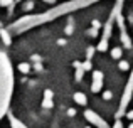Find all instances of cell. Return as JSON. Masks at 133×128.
<instances>
[{"instance_id":"obj_1","label":"cell","mask_w":133,"mask_h":128,"mask_svg":"<svg viewBox=\"0 0 133 128\" xmlns=\"http://www.w3.org/2000/svg\"><path fill=\"white\" fill-rule=\"evenodd\" d=\"M131 95H133V72H131L130 79H128L127 89H125V93H123V98H121V105H120V110H118V113H116V118H120V116L123 115V111H125V108H127L128 101H130Z\"/></svg>"},{"instance_id":"obj_2","label":"cell","mask_w":133,"mask_h":128,"mask_svg":"<svg viewBox=\"0 0 133 128\" xmlns=\"http://www.w3.org/2000/svg\"><path fill=\"white\" fill-rule=\"evenodd\" d=\"M101 84H103V74H101V71H94L93 72V83H91V91L99 93Z\"/></svg>"},{"instance_id":"obj_3","label":"cell","mask_w":133,"mask_h":128,"mask_svg":"<svg viewBox=\"0 0 133 128\" xmlns=\"http://www.w3.org/2000/svg\"><path fill=\"white\" fill-rule=\"evenodd\" d=\"M84 115H86V118H88L91 123H94V125H96L98 128H108V123H104L103 120H101L99 116L96 115V113H93V111H86Z\"/></svg>"},{"instance_id":"obj_4","label":"cell","mask_w":133,"mask_h":128,"mask_svg":"<svg viewBox=\"0 0 133 128\" xmlns=\"http://www.w3.org/2000/svg\"><path fill=\"white\" fill-rule=\"evenodd\" d=\"M42 106L44 108H52V91L51 89H45V96H44Z\"/></svg>"},{"instance_id":"obj_5","label":"cell","mask_w":133,"mask_h":128,"mask_svg":"<svg viewBox=\"0 0 133 128\" xmlns=\"http://www.w3.org/2000/svg\"><path fill=\"white\" fill-rule=\"evenodd\" d=\"M9 122H10V125H12V128H27L24 123H20L19 120H17L15 116H12V115L9 116Z\"/></svg>"},{"instance_id":"obj_6","label":"cell","mask_w":133,"mask_h":128,"mask_svg":"<svg viewBox=\"0 0 133 128\" xmlns=\"http://www.w3.org/2000/svg\"><path fill=\"white\" fill-rule=\"evenodd\" d=\"M74 101L78 103V105H81V106H84L86 103H88L86 101V96L83 95V93H74Z\"/></svg>"},{"instance_id":"obj_7","label":"cell","mask_w":133,"mask_h":128,"mask_svg":"<svg viewBox=\"0 0 133 128\" xmlns=\"http://www.w3.org/2000/svg\"><path fill=\"white\" fill-rule=\"evenodd\" d=\"M111 56H113V59H120L121 57V49L120 47H115V49L111 51Z\"/></svg>"},{"instance_id":"obj_8","label":"cell","mask_w":133,"mask_h":128,"mask_svg":"<svg viewBox=\"0 0 133 128\" xmlns=\"http://www.w3.org/2000/svg\"><path fill=\"white\" fill-rule=\"evenodd\" d=\"M29 69H30L29 64H24V63L19 64V71H20V72H29Z\"/></svg>"},{"instance_id":"obj_9","label":"cell","mask_w":133,"mask_h":128,"mask_svg":"<svg viewBox=\"0 0 133 128\" xmlns=\"http://www.w3.org/2000/svg\"><path fill=\"white\" fill-rule=\"evenodd\" d=\"M14 3V0H0V5L2 7H10Z\"/></svg>"},{"instance_id":"obj_10","label":"cell","mask_w":133,"mask_h":128,"mask_svg":"<svg viewBox=\"0 0 133 128\" xmlns=\"http://www.w3.org/2000/svg\"><path fill=\"white\" fill-rule=\"evenodd\" d=\"M118 66H120V69H123V71H127V69H128V63H127V61H120V64H118Z\"/></svg>"},{"instance_id":"obj_11","label":"cell","mask_w":133,"mask_h":128,"mask_svg":"<svg viewBox=\"0 0 133 128\" xmlns=\"http://www.w3.org/2000/svg\"><path fill=\"white\" fill-rule=\"evenodd\" d=\"M83 72H84V71H83L81 68H79L78 71H76V79H78V81H79V79H83Z\"/></svg>"},{"instance_id":"obj_12","label":"cell","mask_w":133,"mask_h":128,"mask_svg":"<svg viewBox=\"0 0 133 128\" xmlns=\"http://www.w3.org/2000/svg\"><path fill=\"white\" fill-rule=\"evenodd\" d=\"M103 98H104V99H110V98H111V93H110V91H106V93L103 95Z\"/></svg>"},{"instance_id":"obj_13","label":"cell","mask_w":133,"mask_h":128,"mask_svg":"<svg viewBox=\"0 0 133 128\" xmlns=\"http://www.w3.org/2000/svg\"><path fill=\"white\" fill-rule=\"evenodd\" d=\"M2 37H3V39H5V42H9V36H7V34H5V30H2Z\"/></svg>"},{"instance_id":"obj_14","label":"cell","mask_w":133,"mask_h":128,"mask_svg":"<svg viewBox=\"0 0 133 128\" xmlns=\"http://www.w3.org/2000/svg\"><path fill=\"white\" fill-rule=\"evenodd\" d=\"M128 118H130V120H133V111H130V113H128Z\"/></svg>"},{"instance_id":"obj_15","label":"cell","mask_w":133,"mask_h":128,"mask_svg":"<svg viewBox=\"0 0 133 128\" xmlns=\"http://www.w3.org/2000/svg\"><path fill=\"white\" fill-rule=\"evenodd\" d=\"M115 128H121V123H120V122H118V123H116V125H115Z\"/></svg>"},{"instance_id":"obj_16","label":"cell","mask_w":133,"mask_h":128,"mask_svg":"<svg viewBox=\"0 0 133 128\" xmlns=\"http://www.w3.org/2000/svg\"><path fill=\"white\" fill-rule=\"evenodd\" d=\"M44 2H54V0H44Z\"/></svg>"},{"instance_id":"obj_17","label":"cell","mask_w":133,"mask_h":128,"mask_svg":"<svg viewBox=\"0 0 133 128\" xmlns=\"http://www.w3.org/2000/svg\"><path fill=\"white\" fill-rule=\"evenodd\" d=\"M130 128H133V123H131V125H130Z\"/></svg>"}]
</instances>
